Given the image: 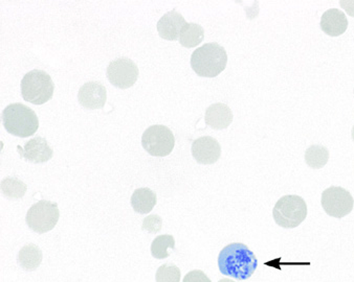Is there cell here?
I'll return each mask as SVG.
<instances>
[{
  "instance_id": "cell-24",
  "label": "cell",
  "mask_w": 354,
  "mask_h": 282,
  "mask_svg": "<svg viewBox=\"0 0 354 282\" xmlns=\"http://www.w3.org/2000/svg\"><path fill=\"white\" fill-rule=\"evenodd\" d=\"M183 282H212L209 278L201 270L189 272Z\"/></svg>"
},
{
  "instance_id": "cell-21",
  "label": "cell",
  "mask_w": 354,
  "mask_h": 282,
  "mask_svg": "<svg viewBox=\"0 0 354 282\" xmlns=\"http://www.w3.org/2000/svg\"><path fill=\"white\" fill-rule=\"evenodd\" d=\"M175 248L174 237L172 235H160L151 243V254L154 259H165L169 257V249Z\"/></svg>"
},
{
  "instance_id": "cell-3",
  "label": "cell",
  "mask_w": 354,
  "mask_h": 282,
  "mask_svg": "<svg viewBox=\"0 0 354 282\" xmlns=\"http://www.w3.org/2000/svg\"><path fill=\"white\" fill-rule=\"evenodd\" d=\"M5 129L12 135L26 138L39 129V119L32 109L24 103H11L1 114Z\"/></svg>"
},
{
  "instance_id": "cell-16",
  "label": "cell",
  "mask_w": 354,
  "mask_h": 282,
  "mask_svg": "<svg viewBox=\"0 0 354 282\" xmlns=\"http://www.w3.org/2000/svg\"><path fill=\"white\" fill-rule=\"evenodd\" d=\"M158 202L156 194L150 188H138L131 197V206L138 214H149Z\"/></svg>"
},
{
  "instance_id": "cell-12",
  "label": "cell",
  "mask_w": 354,
  "mask_h": 282,
  "mask_svg": "<svg viewBox=\"0 0 354 282\" xmlns=\"http://www.w3.org/2000/svg\"><path fill=\"white\" fill-rule=\"evenodd\" d=\"M107 99V91L103 85L97 82H88L81 87L78 92V101L83 108L88 110L102 109Z\"/></svg>"
},
{
  "instance_id": "cell-25",
  "label": "cell",
  "mask_w": 354,
  "mask_h": 282,
  "mask_svg": "<svg viewBox=\"0 0 354 282\" xmlns=\"http://www.w3.org/2000/svg\"><path fill=\"white\" fill-rule=\"evenodd\" d=\"M339 5L347 12L348 15L354 17V0H342L339 1Z\"/></svg>"
},
{
  "instance_id": "cell-11",
  "label": "cell",
  "mask_w": 354,
  "mask_h": 282,
  "mask_svg": "<svg viewBox=\"0 0 354 282\" xmlns=\"http://www.w3.org/2000/svg\"><path fill=\"white\" fill-rule=\"evenodd\" d=\"M17 150L18 153L24 160L32 163H44L52 159L54 154L48 141L39 136L28 140L24 148L17 147Z\"/></svg>"
},
{
  "instance_id": "cell-26",
  "label": "cell",
  "mask_w": 354,
  "mask_h": 282,
  "mask_svg": "<svg viewBox=\"0 0 354 282\" xmlns=\"http://www.w3.org/2000/svg\"><path fill=\"white\" fill-rule=\"evenodd\" d=\"M218 282H235L234 280L229 279V278H225V279L219 280Z\"/></svg>"
},
{
  "instance_id": "cell-17",
  "label": "cell",
  "mask_w": 354,
  "mask_h": 282,
  "mask_svg": "<svg viewBox=\"0 0 354 282\" xmlns=\"http://www.w3.org/2000/svg\"><path fill=\"white\" fill-rule=\"evenodd\" d=\"M44 254L38 245L34 243L24 245L18 253L17 261L20 267L26 271H35L41 265Z\"/></svg>"
},
{
  "instance_id": "cell-10",
  "label": "cell",
  "mask_w": 354,
  "mask_h": 282,
  "mask_svg": "<svg viewBox=\"0 0 354 282\" xmlns=\"http://www.w3.org/2000/svg\"><path fill=\"white\" fill-rule=\"evenodd\" d=\"M192 156L198 163L213 164L218 161L221 156V147L215 138L203 136L194 140L192 143Z\"/></svg>"
},
{
  "instance_id": "cell-15",
  "label": "cell",
  "mask_w": 354,
  "mask_h": 282,
  "mask_svg": "<svg viewBox=\"0 0 354 282\" xmlns=\"http://www.w3.org/2000/svg\"><path fill=\"white\" fill-rule=\"evenodd\" d=\"M205 121L212 129H227L233 121V112L225 103H214L205 111Z\"/></svg>"
},
{
  "instance_id": "cell-6",
  "label": "cell",
  "mask_w": 354,
  "mask_h": 282,
  "mask_svg": "<svg viewBox=\"0 0 354 282\" xmlns=\"http://www.w3.org/2000/svg\"><path fill=\"white\" fill-rule=\"evenodd\" d=\"M60 218L58 205L50 201L41 200L30 207L26 214V224L34 232H48L56 227Z\"/></svg>"
},
{
  "instance_id": "cell-18",
  "label": "cell",
  "mask_w": 354,
  "mask_h": 282,
  "mask_svg": "<svg viewBox=\"0 0 354 282\" xmlns=\"http://www.w3.org/2000/svg\"><path fill=\"white\" fill-rule=\"evenodd\" d=\"M205 38V30L196 23H187L183 28L180 36V43L184 48H193L199 46Z\"/></svg>"
},
{
  "instance_id": "cell-1",
  "label": "cell",
  "mask_w": 354,
  "mask_h": 282,
  "mask_svg": "<svg viewBox=\"0 0 354 282\" xmlns=\"http://www.w3.org/2000/svg\"><path fill=\"white\" fill-rule=\"evenodd\" d=\"M218 268L223 275L243 281L257 270V257L244 243H230L219 253Z\"/></svg>"
},
{
  "instance_id": "cell-19",
  "label": "cell",
  "mask_w": 354,
  "mask_h": 282,
  "mask_svg": "<svg viewBox=\"0 0 354 282\" xmlns=\"http://www.w3.org/2000/svg\"><path fill=\"white\" fill-rule=\"evenodd\" d=\"M329 160V151L322 145H311L305 153V161L309 168L320 170L326 165Z\"/></svg>"
},
{
  "instance_id": "cell-8",
  "label": "cell",
  "mask_w": 354,
  "mask_h": 282,
  "mask_svg": "<svg viewBox=\"0 0 354 282\" xmlns=\"http://www.w3.org/2000/svg\"><path fill=\"white\" fill-rule=\"evenodd\" d=\"M323 209L328 216L342 219L348 216L353 209L354 199L348 190L339 186H331L322 194Z\"/></svg>"
},
{
  "instance_id": "cell-9",
  "label": "cell",
  "mask_w": 354,
  "mask_h": 282,
  "mask_svg": "<svg viewBox=\"0 0 354 282\" xmlns=\"http://www.w3.org/2000/svg\"><path fill=\"white\" fill-rule=\"evenodd\" d=\"M138 68L133 61L127 58H118L107 67L109 82L120 89H128L136 84L138 79Z\"/></svg>"
},
{
  "instance_id": "cell-28",
  "label": "cell",
  "mask_w": 354,
  "mask_h": 282,
  "mask_svg": "<svg viewBox=\"0 0 354 282\" xmlns=\"http://www.w3.org/2000/svg\"><path fill=\"white\" fill-rule=\"evenodd\" d=\"M353 92H354V91H353Z\"/></svg>"
},
{
  "instance_id": "cell-4",
  "label": "cell",
  "mask_w": 354,
  "mask_h": 282,
  "mask_svg": "<svg viewBox=\"0 0 354 282\" xmlns=\"http://www.w3.org/2000/svg\"><path fill=\"white\" fill-rule=\"evenodd\" d=\"M55 84L50 74L44 70H32L21 81V95L24 101L34 105H44L54 95Z\"/></svg>"
},
{
  "instance_id": "cell-13",
  "label": "cell",
  "mask_w": 354,
  "mask_h": 282,
  "mask_svg": "<svg viewBox=\"0 0 354 282\" xmlns=\"http://www.w3.org/2000/svg\"><path fill=\"white\" fill-rule=\"evenodd\" d=\"M187 22L182 14L178 12H168L165 14L158 23V32L160 37L169 41H175L178 39L182 32L183 28L186 26Z\"/></svg>"
},
{
  "instance_id": "cell-27",
  "label": "cell",
  "mask_w": 354,
  "mask_h": 282,
  "mask_svg": "<svg viewBox=\"0 0 354 282\" xmlns=\"http://www.w3.org/2000/svg\"><path fill=\"white\" fill-rule=\"evenodd\" d=\"M351 136H352V140H353V141H354V125H353V128H352Z\"/></svg>"
},
{
  "instance_id": "cell-23",
  "label": "cell",
  "mask_w": 354,
  "mask_h": 282,
  "mask_svg": "<svg viewBox=\"0 0 354 282\" xmlns=\"http://www.w3.org/2000/svg\"><path fill=\"white\" fill-rule=\"evenodd\" d=\"M162 221L160 216L153 214V216H147L144 220L142 229L148 231L149 233H158L162 229Z\"/></svg>"
},
{
  "instance_id": "cell-20",
  "label": "cell",
  "mask_w": 354,
  "mask_h": 282,
  "mask_svg": "<svg viewBox=\"0 0 354 282\" xmlns=\"http://www.w3.org/2000/svg\"><path fill=\"white\" fill-rule=\"evenodd\" d=\"M28 186L15 177L6 178L1 181V192L8 199L18 200L26 194Z\"/></svg>"
},
{
  "instance_id": "cell-7",
  "label": "cell",
  "mask_w": 354,
  "mask_h": 282,
  "mask_svg": "<svg viewBox=\"0 0 354 282\" xmlns=\"http://www.w3.org/2000/svg\"><path fill=\"white\" fill-rule=\"evenodd\" d=\"M142 145L154 157H166L174 149V135L166 125H151L142 136Z\"/></svg>"
},
{
  "instance_id": "cell-5",
  "label": "cell",
  "mask_w": 354,
  "mask_h": 282,
  "mask_svg": "<svg viewBox=\"0 0 354 282\" xmlns=\"http://www.w3.org/2000/svg\"><path fill=\"white\" fill-rule=\"evenodd\" d=\"M274 222L286 229L300 226L307 216V205L299 196H284L279 199L272 210Z\"/></svg>"
},
{
  "instance_id": "cell-2",
  "label": "cell",
  "mask_w": 354,
  "mask_h": 282,
  "mask_svg": "<svg viewBox=\"0 0 354 282\" xmlns=\"http://www.w3.org/2000/svg\"><path fill=\"white\" fill-rule=\"evenodd\" d=\"M227 54L218 43H207L197 48L191 57V67L203 78H215L225 70Z\"/></svg>"
},
{
  "instance_id": "cell-22",
  "label": "cell",
  "mask_w": 354,
  "mask_h": 282,
  "mask_svg": "<svg viewBox=\"0 0 354 282\" xmlns=\"http://www.w3.org/2000/svg\"><path fill=\"white\" fill-rule=\"evenodd\" d=\"M180 270L174 265H162L156 272V282H180Z\"/></svg>"
},
{
  "instance_id": "cell-14",
  "label": "cell",
  "mask_w": 354,
  "mask_h": 282,
  "mask_svg": "<svg viewBox=\"0 0 354 282\" xmlns=\"http://www.w3.org/2000/svg\"><path fill=\"white\" fill-rule=\"evenodd\" d=\"M321 30L330 37H339L347 30L348 19L339 9L325 12L321 18Z\"/></svg>"
}]
</instances>
